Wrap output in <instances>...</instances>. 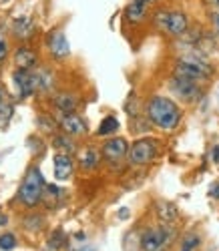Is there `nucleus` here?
Masks as SVG:
<instances>
[{"label": "nucleus", "mask_w": 219, "mask_h": 251, "mask_svg": "<svg viewBox=\"0 0 219 251\" xmlns=\"http://www.w3.org/2000/svg\"><path fill=\"white\" fill-rule=\"evenodd\" d=\"M147 119L151 125H155L157 129L171 133L179 127V123L183 119V111L173 99L155 95L147 102Z\"/></svg>", "instance_id": "nucleus-1"}, {"label": "nucleus", "mask_w": 219, "mask_h": 251, "mask_svg": "<svg viewBox=\"0 0 219 251\" xmlns=\"http://www.w3.org/2000/svg\"><path fill=\"white\" fill-rule=\"evenodd\" d=\"M45 187H47V181L42 177L40 169L38 167H32V169L25 175L23 183H20L18 201L25 207H36L42 201V197H45Z\"/></svg>", "instance_id": "nucleus-2"}, {"label": "nucleus", "mask_w": 219, "mask_h": 251, "mask_svg": "<svg viewBox=\"0 0 219 251\" xmlns=\"http://www.w3.org/2000/svg\"><path fill=\"white\" fill-rule=\"evenodd\" d=\"M153 23L155 26L169 34V36H175V38H181L187 34L189 30V16L181 10H157L153 14Z\"/></svg>", "instance_id": "nucleus-3"}, {"label": "nucleus", "mask_w": 219, "mask_h": 251, "mask_svg": "<svg viewBox=\"0 0 219 251\" xmlns=\"http://www.w3.org/2000/svg\"><path fill=\"white\" fill-rule=\"evenodd\" d=\"M173 225H155L149 227L141 235V249L143 251H167L171 241H173Z\"/></svg>", "instance_id": "nucleus-4"}, {"label": "nucleus", "mask_w": 219, "mask_h": 251, "mask_svg": "<svg viewBox=\"0 0 219 251\" xmlns=\"http://www.w3.org/2000/svg\"><path fill=\"white\" fill-rule=\"evenodd\" d=\"M159 153V141L153 137H141L129 147V165L133 167H145L149 165Z\"/></svg>", "instance_id": "nucleus-5"}, {"label": "nucleus", "mask_w": 219, "mask_h": 251, "mask_svg": "<svg viewBox=\"0 0 219 251\" xmlns=\"http://www.w3.org/2000/svg\"><path fill=\"white\" fill-rule=\"evenodd\" d=\"M169 89H171V93L175 97L181 99L183 102H197L203 97L201 82H195V80H189V78H183V76H177V75L171 76Z\"/></svg>", "instance_id": "nucleus-6"}, {"label": "nucleus", "mask_w": 219, "mask_h": 251, "mask_svg": "<svg viewBox=\"0 0 219 251\" xmlns=\"http://www.w3.org/2000/svg\"><path fill=\"white\" fill-rule=\"evenodd\" d=\"M12 78H14V85H16V91H18L20 99H28L38 91L36 73L32 69H16Z\"/></svg>", "instance_id": "nucleus-7"}, {"label": "nucleus", "mask_w": 219, "mask_h": 251, "mask_svg": "<svg viewBox=\"0 0 219 251\" xmlns=\"http://www.w3.org/2000/svg\"><path fill=\"white\" fill-rule=\"evenodd\" d=\"M101 153H103V159L107 163H119L123 157L129 155V143L123 137H109L103 143Z\"/></svg>", "instance_id": "nucleus-8"}, {"label": "nucleus", "mask_w": 219, "mask_h": 251, "mask_svg": "<svg viewBox=\"0 0 219 251\" xmlns=\"http://www.w3.org/2000/svg\"><path fill=\"white\" fill-rule=\"evenodd\" d=\"M56 123H58L60 131L71 135V137H81V135L89 133V127H86L84 119L81 115H77V113H60Z\"/></svg>", "instance_id": "nucleus-9"}, {"label": "nucleus", "mask_w": 219, "mask_h": 251, "mask_svg": "<svg viewBox=\"0 0 219 251\" xmlns=\"http://www.w3.org/2000/svg\"><path fill=\"white\" fill-rule=\"evenodd\" d=\"M47 47L51 50V54L56 60H64L67 56H71V45H69V38L62 30H53L47 36Z\"/></svg>", "instance_id": "nucleus-10"}, {"label": "nucleus", "mask_w": 219, "mask_h": 251, "mask_svg": "<svg viewBox=\"0 0 219 251\" xmlns=\"http://www.w3.org/2000/svg\"><path fill=\"white\" fill-rule=\"evenodd\" d=\"M53 169H55L56 181H67V179H71V175L75 171V161L69 153H56L53 157Z\"/></svg>", "instance_id": "nucleus-11"}, {"label": "nucleus", "mask_w": 219, "mask_h": 251, "mask_svg": "<svg viewBox=\"0 0 219 251\" xmlns=\"http://www.w3.org/2000/svg\"><path fill=\"white\" fill-rule=\"evenodd\" d=\"M34 30H36V25L30 16H18L12 20V34L20 40H28L34 36Z\"/></svg>", "instance_id": "nucleus-12"}, {"label": "nucleus", "mask_w": 219, "mask_h": 251, "mask_svg": "<svg viewBox=\"0 0 219 251\" xmlns=\"http://www.w3.org/2000/svg\"><path fill=\"white\" fill-rule=\"evenodd\" d=\"M101 161H103V153L97 149V147H84L81 153H79V163H81V167L84 171H95V169H99V165H101Z\"/></svg>", "instance_id": "nucleus-13"}, {"label": "nucleus", "mask_w": 219, "mask_h": 251, "mask_svg": "<svg viewBox=\"0 0 219 251\" xmlns=\"http://www.w3.org/2000/svg\"><path fill=\"white\" fill-rule=\"evenodd\" d=\"M147 6L149 4L145 2V0H131V2L127 4V8H125V18L133 25L143 23L145 14H147Z\"/></svg>", "instance_id": "nucleus-14"}, {"label": "nucleus", "mask_w": 219, "mask_h": 251, "mask_svg": "<svg viewBox=\"0 0 219 251\" xmlns=\"http://www.w3.org/2000/svg\"><path fill=\"white\" fill-rule=\"evenodd\" d=\"M14 67L16 69H34L36 67V52L28 47H18L14 50Z\"/></svg>", "instance_id": "nucleus-15"}, {"label": "nucleus", "mask_w": 219, "mask_h": 251, "mask_svg": "<svg viewBox=\"0 0 219 251\" xmlns=\"http://www.w3.org/2000/svg\"><path fill=\"white\" fill-rule=\"evenodd\" d=\"M155 211H157V217L161 219V223H165V225H173L179 219L177 207H175L173 203H169V201H157Z\"/></svg>", "instance_id": "nucleus-16"}, {"label": "nucleus", "mask_w": 219, "mask_h": 251, "mask_svg": "<svg viewBox=\"0 0 219 251\" xmlns=\"http://www.w3.org/2000/svg\"><path fill=\"white\" fill-rule=\"evenodd\" d=\"M55 107L60 113H75L77 107H79V99L71 93H60V95L55 97Z\"/></svg>", "instance_id": "nucleus-17"}, {"label": "nucleus", "mask_w": 219, "mask_h": 251, "mask_svg": "<svg viewBox=\"0 0 219 251\" xmlns=\"http://www.w3.org/2000/svg\"><path fill=\"white\" fill-rule=\"evenodd\" d=\"M119 127H121L119 119L113 117V115H109V117H105V119L101 121L97 135H99V137H115V133L119 131Z\"/></svg>", "instance_id": "nucleus-18"}, {"label": "nucleus", "mask_w": 219, "mask_h": 251, "mask_svg": "<svg viewBox=\"0 0 219 251\" xmlns=\"http://www.w3.org/2000/svg\"><path fill=\"white\" fill-rule=\"evenodd\" d=\"M53 145L58 149V153H69V155H73V153L77 151V145H75L73 137H71V135H67V133L56 135V137L53 139Z\"/></svg>", "instance_id": "nucleus-19"}, {"label": "nucleus", "mask_w": 219, "mask_h": 251, "mask_svg": "<svg viewBox=\"0 0 219 251\" xmlns=\"http://www.w3.org/2000/svg\"><path fill=\"white\" fill-rule=\"evenodd\" d=\"M34 73H36V85H38V91L49 93V91L53 89V85H55V76H53V73L47 71V69H34Z\"/></svg>", "instance_id": "nucleus-20"}, {"label": "nucleus", "mask_w": 219, "mask_h": 251, "mask_svg": "<svg viewBox=\"0 0 219 251\" xmlns=\"http://www.w3.org/2000/svg\"><path fill=\"white\" fill-rule=\"evenodd\" d=\"M10 117H12V102L8 100L2 85H0V125L4 127V125L10 121Z\"/></svg>", "instance_id": "nucleus-21"}, {"label": "nucleus", "mask_w": 219, "mask_h": 251, "mask_svg": "<svg viewBox=\"0 0 219 251\" xmlns=\"http://www.w3.org/2000/svg\"><path fill=\"white\" fill-rule=\"evenodd\" d=\"M62 197H64V191H62V189H58L56 185H49V183H47V187H45V197H42V201H45V199H51L47 205L55 207L56 201H60Z\"/></svg>", "instance_id": "nucleus-22"}, {"label": "nucleus", "mask_w": 219, "mask_h": 251, "mask_svg": "<svg viewBox=\"0 0 219 251\" xmlns=\"http://www.w3.org/2000/svg\"><path fill=\"white\" fill-rule=\"evenodd\" d=\"M201 245V237L197 233H187L183 239H181V247L179 251H197V247Z\"/></svg>", "instance_id": "nucleus-23"}, {"label": "nucleus", "mask_w": 219, "mask_h": 251, "mask_svg": "<svg viewBox=\"0 0 219 251\" xmlns=\"http://www.w3.org/2000/svg\"><path fill=\"white\" fill-rule=\"evenodd\" d=\"M64 243H67V235H64L62 229H56V231L49 237V245H47V249H49V251H56V249L64 247Z\"/></svg>", "instance_id": "nucleus-24"}, {"label": "nucleus", "mask_w": 219, "mask_h": 251, "mask_svg": "<svg viewBox=\"0 0 219 251\" xmlns=\"http://www.w3.org/2000/svg\"><path fill=\"white\" fill-rule=\"evenodd\" d=\"M16 243H18V239H16L14 233H2V235H0V249H2V251L14 249Z\"/></svg>", "instance_id": "nucleus-25"}, {"label": "nucleus", "mask_w": 219, "mask_h": 251, "mask_svg": "<svg viewBox=\"0 0 219 251\" xmlns=\"http://www.w3.org/2000/svg\"><path fill=\"white\" fill-rule=\"evenodd\" d=\"M6 56H8V43H6V38L2 36V32H0V62H2Z\"/></svg>", "instance_id": "nucleus-26"}, {"label": "nucleus", "mask_w": 219, "mask_h": 251, "mask_svg": "<svg viewBox=\"0 0 219 251\" xmlns=\"http://www.w3.org/2000/svg\"><path fill=\"white\" fill-rule=\"evenodd\" d=\"M211 26H213V34L219 38V12H211Z\"/></svg>", "instance_id": "nucleus-27"}, {"label": "nucleus", "mask_w": 219, "mask_h": 251, "mask_svg": "<svg viewBox=\"0 0 219 251\" xmlns=\"http://www.w3.org/2000/svg\"><path fill=\"white\" fill-rule=\"evenodd\" d=\"M209 197L211 199H219V183H213L209 187Z\"/></svg>", "instance_id": "nucleus-28"}, {"label": "nucleus", "mask_w": 219, "mask_h": 251, "mask_svg": "<svg viewBox=\"0 0 219 251\" xmlns=\"http://www.w3.org/2000/svg\"><path fill=\"white\" fill-rule=\"evenodd\" d=\"M211 161L219 165V145H213L211 147Z\"/></svg>", "instance_id": "nucleus-29"}, {"label": "nucleus", "mask_w": 219, "mask_h": 251, "mask_svg": "<svg viewBox=\"0 0 219 251\" xmlns=\"http://www.w3.org/2000/svg\"><path fill=\"white\" fill-rule=\"evenodd\" d=\"M207 4L211 8V12H219V0H207Z\"/></svg>", "instance_id": "nucleus-30"}, {"label": "nucleus", "mask_w": 219, "mask_h": 251, "mask_svg": "<svg viewBox=\"0 0 219 251\" xmlns=\"http://www.w3.org/2000/svg\"><path fill=\"white\" fill-rule=\"evenodd\" d=\"M6 223H8V215L4 211H0V227H4Z\"/></svg>", "instance_id": "nucleus-31"}, {"label": "nucleus", "mask_w": 219, "mask_h": 251, "mask_svg": "<svg viewBox=\"0 0 219 251\" xmlns=\"http://www.w3.org/2000/svg\"><path fill=\"white\" fill-rule=\"evenodd\" d=\"M77 251H97V249H95L93 245H81Z\"/></svg>", "instance_id": "nucleus-32"}, {"label": "nucleus", "mask_w": 219, "mask_h": 251, "mask_svg": "<svg viewBox=\"0 0 219 251\" xmlns=\"http://www.w3.org/2000/svg\"><path fill=\"white\" fill-rule=\"evenodd\" d=\"M127 211H129V209H121V213H119V217H121V219H127V217H129V213H127Z\"/></svg>", "instance_id": "nucleus-33"}, {"label": "nucleus", "mask_w": 219, "mask_h": 251, "mask_svg": "<svg viewBox=\"0 0 219 251\" xmlns=\"http://www.w3.org/2000/svg\"><path fill=\"white\" fill-rule=\"evenodd\" d=\"M10 0H0V6H4V4H8Z\"/></svg>", "instance_id": "nucleus-34"}, {"label": "nucleus", "mask_w": 219, "mask_h": 251, "mask_svg": "<svg viewBox=\"0 0 219 251\" xmlns=\"http://www.w3.org/2000/svg\"><path fill=\"white\" fill-rule=\"evenodd\" d=\"M145 2H147V4H153V2H157V0H145Z\"/></svg>", "instance_id": "nucleus-35"}]
</instances>
